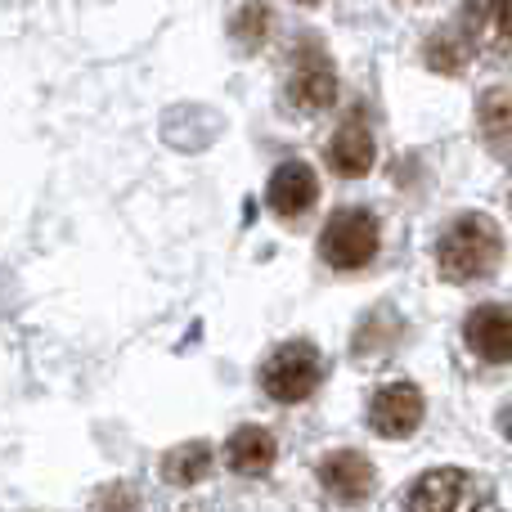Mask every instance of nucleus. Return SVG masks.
<instances>
[{
  "label": "nucleus",
  "mask_w": 512,
  "mask_h": 512,
  "mask_svg": "<svg viewBox=\"0 0 512 512\" xmlns=\"http://www.w3.org/2000/svg\"><path fill=\"white\" fill-rule=\"evenodd\" d=\"M499 256H504V234L481 212H468V216H459V221H450L441 243H436V265H441V274L450 283L486 279L499 265Z\"/></svg>",
  "instance_id": "1"
},
{
  "label": "nucleus",
  "mask_w": 512,
  "mask_h": 512,
  "mask_svg": "<svg viewBox=\"0 0 512 512\" xmlns=\"http://www.w3.org/2000/svg\"><path fill=\"white\" fill-rule=\"evenodd\" d=\"M405 512H504V508H499L495 486L486 477L463 468H436L409 486Z\"/></svg>",
  "instance_id": "2"
},
{
  "label": "nucleus",
  "mask_w": 512,
  "mask_h": 512,
  "mask_svg": "<svg viewBox=\"0 0 512 512\" xmlns=\"http://www.w3.org/2000/svg\"><path fill=\"white\" fill-rule=\"evenodd\" d=\"M324 378V360L310 342H283L270 360L261 364V387L279 405H301Z\"/></svg>",
  "instance_id": "3"
},
{
  "label": "nucleus",
  "mask_w": 512,
  "mask_h": 512,
  "mask_svg": "<svg viewBox=\"0 0 512 512\" xmlns=\"http://www.w3.org/2000/svg\"><path fill=\"white\" fill-rule=\"evenodd\" d=\"M288 104L297 113H324L337 99V68L328 59V50L319 41H301L292 50V68H288Z\"/></svg>",
  "instance_id": "4"
},
{
  "label": "nucleus",
  "mask_w": 512,
  "mask_h": 512,
  "mask_svg": "<svg viewBox=\"0 0 512 512\" xmlns=\"http://www.w3.org/2000/svg\"><path fill=\"white\" fill-rule=\"evenodd\" d=\"M378 221H373L369 212H360V207H351V212H337L333 221L324 225V234H319V256H324L333 270H364V265L378 256Z\"/></svg>",
  "instance_id": "5"
},
{
  "label": "nucleus",
  "mask_w": 512,
  "mask_h": 512,
  "mask_svg": "<svg viewBox=\"0 0 512 512\" xmlns=\"http://www.w3.org/2000/svg\"><path fill=\"white\" fill-rule=\"evenodd\" d=\"M459 32L477 54L512 63V0H463Z\"/></svg>",
  "instance_id": "6"
},
{
  "label": "nucleus",
  "mask_w": 512,
  "mask_h": 512,
  "mask_svg": "<svg viewBox=\"0 0 512 512\" xmlns=\"http://www.w3.org/2000/svg\"><path fill=\"white\" fill-rule=\"evenodd\" d=\"M423 391L414 387V382H387V387L373 396L369 405V427L378 436H387V441H405V436L418 432V423H423Z\"/></svg>",
  "instance_id": "7"
},
{
  "label": "nucleus",
  "mask_w": 512,
  "mask_h": 512,
  "mask_svg": "<svg viewBox=\"0 0 512 512\" xmlns=\"http://www.w3.org/2000/svg\"><path fill=\"white\" fill-rule=\"evenodd\" d=\"M472 355L486 364H512V306H477L463 324Z\"/></svg>",
  "instance_id": "8"
},
{
  "label": "nucleus",
  "mask_w": 512,
  "mask_h": 512,
  "mask_svg": "<svg viewBox=\"0 0 512 512\" xmlns=\"http://www.w3.org/2000/svg\"><path fill=\"white\" fill-rule=\"evenodd\" d=\"M319 486L337 504H364L373 490V463L360 450H333L319 463Z\"/></svg>",
  "instance_id": "9"
},
{
  "label": "nucleus",
  "mask_w": 512,
  "mask_h": 512,
  "mask_svg": "<svg viewBox=\"0 0 512 512\" xmlns=\"http://www.w3.org/2000/svg\"><path fill=\"white\" fill-rule=\"evenodd\" d=\"M373 158H378V144H373V131L369 122H364V113H351L342 126H337V135L328 140V167L337 171V176H369Z\"/></svg>",
  "instance_id": "10"
},
{
  "label": "nucleus",
  "mask_w": 512,
  "mask_h": 512,
  "mask_svg": "<svg viewBox=\"0 0 512 512\" xmlns=\"http://www.w3.org/2000/svg\"><path fill=\"white\" fill-rule=\"evenodd\" d=\"M315 198H319V180L306 162H283V167H274L270 185H265V203H270V212L283 216V221L310 212Z\"/></svg>",
  "instance_id": "11"
},
{
  "label": "nucleus",
  "mask_w": 512,
  "mask_h": 512,
  "mask_svg": "<svg viewBox=\"0 0 512 512\" xmlns=\"http://www.w3.org/2000/svg\"><path fill=\"white\" fill-rule=\"evenodd\" d=\"M225 463H230L239 477H261L274 463V436L265 427H239L225 445Z\"/></svg>",
  "instance_id": "12"
},
{
  "label": "nucleus",
  "mask_w": 512,
  "mask_h": 512,
  "mask_svg": "<svg viewBox=\"0 0 512 512\" xmlns=\"http://www.w3.org/2000/svg\"><path fill=\"white\" fill-rule=\"evenodd\" d=\"M477 122L490 149H512V90L495 86L477 99Z\"/></svg>",
  "instance_id": "13"
},
{
  "label": "nucleus",
  "mask_w": 512,
  "mask_h": 512,
  "mask_svg": "<svg viewBox=\"0 0 512 512\" xmlns=\"http://www.w3.org/2000/svg\"><path fill=\"white\" fill-rule=\"evenodd\" d=\"M212 472V445L207 441H189V445H176V450L162 459V477L171 486H194Z\"/></svg>",
  "instance_id": "14"
},
{
  "label": "nucleus",
  "mask_w": 512,
  "mask_h": 512,
  "mask_svg": "<svg viewBox=\"0 0 512 512\" xmlns=\"http://www.w3.org/2000/svg\"><path fill=\"white\" fill-rule=\"evenodd\" d=\"M468 54H472V45H468V36H463L459 27H436V32L427 36V45H423L427 68L450 72V77L468 68Z\"/></svg>",
  "instance_id": "15"
},
{
  "label": "nucleus",
  "mask_w": 512,
  "mask_h": 512,
  "mask_svg": "<svg viewBox=\"0 0 512 512\" xmlns=\"http://www.w3.org/2000/svg\"><path fill=\"white\" fill-rule=\"evenodd\" d=\"M234 36H239L248 50H256V45L270 36V9H265L261 0H248V5L234 14Z\"/></svg>",
  "instance_id": "16"
},
{
  "label": "nucleus",
  "mask_w": 512,
  "mask_h": 512,
  "mask_svg": "<svg viewBox=\"0 0 512 512\" xmlns=\"http://www.w3.org/2000/svg\"><path fill=\"white\" fill-rule=\"evenodd\" d=\"M504 436H508V441H512V405L504 409Z\"/></svg>",
  "instance_id": "17"
},
{
  "label": "nucleus",
  "mask_w": 512,
  "mask_h": 512,
  "mask_svg": "<svg viewBox=\"0 0 512 512\" xmlns=\"http://www.w3.org/2000/svg\"><path fill=\"white\" fill-rule=\"evenodd\" d=\"M301 5H315V0H301Z\"/></svg>",
  "instance_id": "18"
},
{
  "label": "nucleus",
  "mask_w": 512,
  "mask_h": 512,
  "mask_svg": "<svg viewBox=\"0 0 512 512\" xmlns=\"http://www.w3.org/2000/svg\"><path fill=\"white\" fill-rule=\"evenodd\" d=\"M189 512H198V508H189Z\"/></svg>",
  "instance_id": "19"
}]
</instances>
